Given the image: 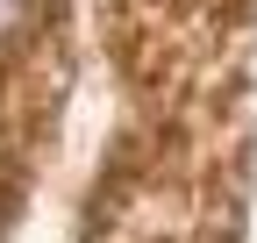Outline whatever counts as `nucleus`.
I'll list each match as a JSON object with an SVG mask.
<instances>
[]
</instances>
